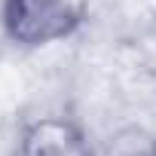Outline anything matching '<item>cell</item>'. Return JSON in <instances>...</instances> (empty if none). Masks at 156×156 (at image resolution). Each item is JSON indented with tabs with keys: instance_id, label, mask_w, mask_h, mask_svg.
<instances>
[{
	"instance_id": "6da1fadb",
	"label": "cell",
	"mask_w": 156,
	"mask_h": 156,
	"mask_svg": "<svg viewBox=\"0 0 156 156\" xmlns=\"http://www.w3.org/2000/svg\"><path fill=\"white\" fill-rule=\"evenodd\" d=\"M3 34L22 49H43L73 37L86 22V0H3Z\"/></svg>"
},
{
	"instance_id": "7a4b0ae2",
	"label": "cell",
	"mask_w": 156,
	"mask_h": 156,
	"mask_svg": "<svg viewBox=\"0 0 156 156\" xmlns=\"http://www.w3.org/2000/svg\"><path fill=\"white\" fill-rule=\"evenodd\" d=\"M16 156H95L83 122L64 110H40L19 122Z\"/></svg>"
},
{
	"instance_id": "3957f363",
	"label": "cell",
	"mask_w": 156,
	"mask_h": 156,
	"mask_svg": "<svg viewBox=\"0 0 156 156\" xmlns=\"http://www.w3.org/2000/svg\"><path fill=\"white\" fill-rule=\"evenodd\" d=\"M116 156H156V138L144 132H122L113 141Z\"/></svg>"
}]
</instances>
